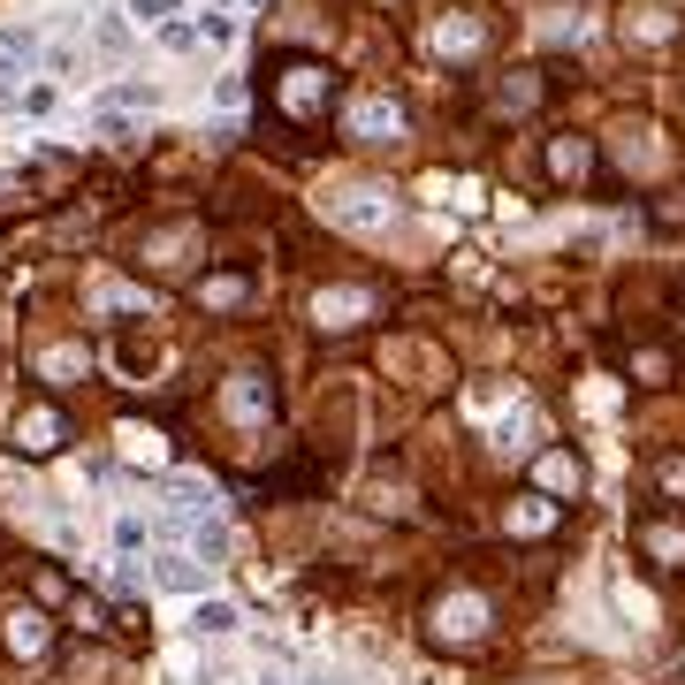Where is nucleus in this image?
Listing matches in <instances>:
<instances>
[{
  "label": "nucleus",
  "mask_w": 685,
  "mask_h": 685,
  "mask_svg": "<svg viewBox=\"0 0 685 685\" xmlns=\"http://www.w3.org/2000/svg\"><path fill=\"white\" fill-rule=\"evenodd\" d=\"M123 46H130V23L107 15V23H100V54H123Z\"/></svg>",
  "instance_id": "4468645a"
},
{
  "label": "nucleus",
  "mask_w": 685,
  "mask_h": 685,
  "mask_svg": "<svg viewBox=\"0 0 685 685\" xmlns=\"http://www.w3.org/2000/svg\"><path fill=\"white\" fill-rule=\"evenodd\" d=\"M328 213H336L342 229H388V221H396V198L373 190V183H350L342 198H328Z\"/></svg>",
  "instance_id": "f257e3e1"
},
{
  "label": "nucleus",
  "mask_w": 685,
  "mask_h": 685,
  "mask_svg": "<svg viewBox=\"0 0 685 685\" xmlns=\"http://www.w3.org/2000/svg\"><path fill=\"white\" fill-rule=\"evenodd\" d=\"M8 648H15V655H38V648H46V617H38V609H15V617H8Z\"/></svg>",
  "instance_id": "0eeeda50"
},
{
  "label": "nucleus",
  "mask_w": 685,
  "mask_h": 685,
  "mask_svg": "<svg viewBox=\"0 0 685 685\" xmlns=\"http://www.w3.org/2000/svg\"><path fill=\"white\" fill-rule=\"evenodd\" d=\"M365 313H373L365 290H321V298H313V321H321V328H358Z\"/></svg>",
  "instance_id": "f03ea898"
},
{
  "label": "nucleus",
  "mask_w": 685,
  "mask_h": 685,
  "mask_svg": "<svg viewBox=\"0 0 685 685\" xmlns=\"http://www.w3.org/2000/svg\"><path fill=\"white\" fill-rule=\"evenodd\" d=\"M161 46H169V54H190V46H198V23H161Z\"/></svg>",
  "instance_id": "ddd939ff"
},
{
  "label": "nucleus",
  "mask_w": 685,
  "mask_h": 685,
  "mask_svg": "<svg viewBox=\"0 0 685 685\" xmlns=\"http://www.w3.org/2000/svg\"><path fill=\"white\" fill-rule=\"evenodd\" d=\"M480 617H488V609H480L473 594H457V602L434 609V632H442V640H480Z\"/></svg>",
  "instance_id": "39448f33"
},
{
  "label": "nucleus",
  "mask_w": 685,
  "mask_h": 685,
  "mask_svg": "<svg viewBox=\"0 0 685 685\" xmlns=\"http://www.w3.org/2000/svg\"><path fill=\"white\" fill-rule=\"evenodd\" d=\"M434 46H442V54H473V46H480V31H473V23H442V31H434Z\"/></svg>",
  "instance_id": "9b49d317"
},
{
  "label": "nucleus",
  "mask_w": 685,
  "mask_h": 685,
  "mask_svg": "<svg viewBox=\"0 0 685 685\" xmlns=\"http://www.w3.org/2000/svg\"><path fill=\"white\" fill-rule=\"evenodd\" d=\"M206 298H213V305H236V298H244V282H236V275H221V282H206Z\"/></svg>",
  "instance_id": "aec40b11"
},
{
  "label": "nucleus",
  "mask_w": 685,
  "mask_h": 685,
  "mask_svg": "<svg viewBox=\"0 0 685 685\" xmlns=\"http://www.w3.org/2000/svg\"><path fill=\"white\" fill-rule=\"evenodd\" d=\"M161 587H169V594H198V587H206L198 556H161Z\"/></svg>",
  "instance_id": "6e6552de"
},
{
  "label": "nucleus",
  "mask_w": 685,
  "mask_h": 685,
  "mask_svg": "<svg viewBox=\"0 0 685 685\" xmlns=\"http://www.w3.org/2000/svg\"><path fill=\"white\" fill-rule=\"evenodd\" d=\"M313 77H321V69H290V84H282V100H290V107H313V92H321Z\"/></svg>",
  "instance_id": "f8f14e48"
},
{
  "label": "nucleus",
  "mask_w": 685,
  "mask_h": 685,
  "mask_svg": "<svg viewBox=\"0 0 685 685\" xmlns=\"http://www.w3.org/2000/svg\"><path fill=\"white\" fill-rule=\"evenodd\" d=\"M229 411H236V419H259V411H275V388H267L259 373H236V381H229Z\"/></svg>",
  "instance_id": "423d86ee"
},
{
  "label": "nucleus",
  "mask_w": 685,
  "mask_h": 685,
  "mask_svg": "<svg viewBox=\"0 0 685 685\" xmlns=\"http://www.w3.org/2000/svg\"><path fill=\"white\" fill-rule=\"evenodd\" d=\"M115 442H123V457H138V465H161V457H169V450H161V434H153V427H123V434H115Z\"/></svg>",
  "instance_id": "1a4fd4ad"
},
{
  "label": "nucleus",
  "mask_w": 685,
  "mask_h": 685,
  "mask_svg": "<svg viewBox=\"0 0 685 685\" xmlns=\"http://www.w3.org/2000/svg\"><path fill=\"white\" fill-rule=\"evenodd\" d=\"M175 0H130V23H169Z\"/></svg>",
  "instance_id": "f3484780"
},
{
  "label": "nucleus",
  "mask_w": 685,
  "mask_h": 685,
  "mask_svg": "<svg viewBox=\"0 0 685 685\" xmlns=\"http://www.w3.org/2000/svg\"><path fill=\"white\" fill-rule=\"evenodd\" d=\"M46 373L61 381V373H84V350H46Z\"/></svg>",
  "instance_id": "2eb2a0df"
},
{
  "label": "nucleus",
  "mask_w": 685,
  "mask_h": 685,
  "mask_svg": "<svg viewBox=\"0 0 685 685\" xmlns=\"http://www.w3.org/2000/svg\"><path fill=\"white\" fill-rule=\"evenodd\" d=\"M23 115H54V84H31L23 92Z\"/></svg>",
  "instance_id": "6ab92c4d"
},
{
  "label": "nucleus",
  "mask_w": 685,
  "mask_h": 685,
  "mask_svg": "<svg viewBox=\"0 0 685 685\" xmlns=\"http://www.w3.org/2000/svg\"><path fill=\"white\" fill-rule=\"evenodd\" d=\"M350 130L396 146V138H404V107H396V100H358V107H350Z\"/></svg>",
  "instance_id": "7ed1b4c3"
},
{
  "label": "nucleus",
  "mask_w": 685,
  "mask_h": 685,
  "mask_svg": "<svg viewBox=\"0 0 685 685\" xmlns=\"http://www.w3.org/2000/svg\"><path fill=\"white\" fill-rule=\"evenodd\" d=\"M0 61H31V31H0Z\"/></svg>",
  "instance_id": "dca6fc26"
},
{
  "label": "nucleus",
  "mask_w": 685,
  "mask_h": 685,
  "mask_svg": "<svg viewBox=\"0 0 685 685\" xmlns=\"http://www.w3.org/2000/svg\"><path fill=\"white\" fill-rule=\"evenodd\" d=\"M511 525H518V533H541V525H548V503H518Z\"/></svg>",
  "instance_id": "a211bd4d"
},
{
  "label": "nucleus",
  "mask_w": 685,
  "mask_h": 685,
  "mask_svg": "<svg viewBox=\"0 0 685 685\" xmlns=\"http://www.w3.org/2000/svg\"><path fill=\"white\" fill-rule=\"evenodd\" d=\"M15 450L54 457V450H61V419H54V411H23V419H15Z\"/></svg>",
  "instance_id": "20e7f679"
},
{
  "label": "nucleus",
  "mask_w": 685,
  "mask_h": 685,
  "mask_svg": "<svg viewBox=\"0 0 685 685\" xmlns=\"http://www.w3.org/2000/svg\"><path fill=\"white\" fill-rule=\"evenodd\" d=\"M190 625H198L206 640H221V632H236V609H229V602H198V617H190Z\"/></svg>",
  "instance_id": "9d476101"
}]
</instances>
